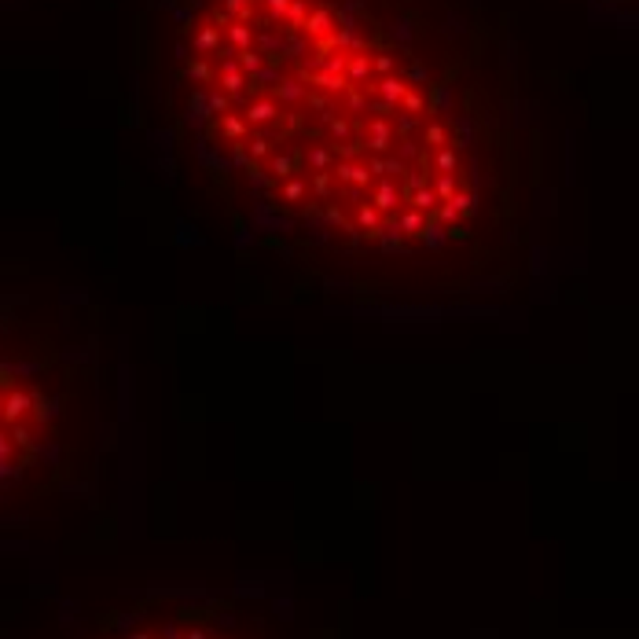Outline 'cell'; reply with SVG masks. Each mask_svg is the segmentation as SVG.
Segmentation results:
<instances>
[{
  "label": "cell",
  "instance_id": "obj_1",
  "mask_svg": "<svg viewBox=\"0 0 639 639\" xmlns=\"http://www.w3.org/2000/svg\"><path fill=\"white\" fill-rule=\"evenodd\" d=\"M154 11L165 114L261 246L394 305H460L515 283L533 133L485 0Z\"/></svg>",
  "mask_w": 639,
  "mask_h": 639
},
{
  "label": "cell",
  "instance_id": "obj_2",
  "mask_svg": "<svg viewBox=\"0 0 639 639\" xmlns=\"http://www.w3.org/2000/svg\"><path fill=\"white\" fill-rule=\"evenodd\" d=\"M59 441V401L45 375L26 360L4 357V492L11 496L45 471Z\"/></svg>",
  "mask_w": 639,
  "mask_h": 639
},
{
  "label": "cell",
  "instance_id": "obj_3",
  "mask_svg": "<svg viewBox=\"0 0 639 639\" xmlns=\"http://www.w3.org/2000/svg\"><path fill=\"white\" fill-rule=\"evenodd\" d=\"M85 639H261L250 621L220 599H151L111 617Z\"/></svg>",
  "mask_w": 639,
  "mask_h": 639
}]
</instances>
